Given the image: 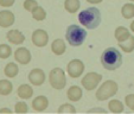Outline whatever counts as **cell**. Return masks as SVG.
Instances as JSON below:
<instances>
[{
  "instance_id": "d6986e66",
  "label": "cell",
  "mask_w": 134,
  "mask_h": 114,
  "mask_svg": "<svg viewBox=\"0 0 134 114\" xmlns=\"http://www.w3.org/2000/svg\"><path fill=\"white\" fill-rule=\"evenodd\" d=\"M81 7V1L80 0H64V8L68 13L74 14Z\"/></svg>"
},
{
  "instance_id": "e575fe53",
  "label": "cell",
  "mask_w": 134,
  "mask_h": 114,
  "mask_svg": "<svg viewBox=\"0 0 134 114\" xmlns=\"http://www.w3.org/2000/svg\"><path fill=\"white\" fill-rule=\"evenodd\" d=\"M129 1H134V0H129Z\"/></svg>"
},
{
  "instance_id": "cb8c5ba5",
  "label": "cell",
  "mask_w": 134,
  "mask_h": 114,
  "mask_svg": "<svg viewBox=\"0 0 134 114\" xmlns=\"http://www.w3.org/2000/svg\"><path fill=\"white\" fill-rule=\"evenodd\" d=\"M31 15H32V18L35 19V20L43 21V20H45V18H46V11L44 10L42 6L38 5L37 7H36L35 10L31 12Z\"/></svg>"
},
{
  "instance_id": "4fadbf2b",
  "label": "cell",
  "mask_w": 134,
  "mask_h": 114,
  "mask_svg": "<svg viewBox=\"0 0 134 114\" xmlns=\"http://www.w3.org/2000/svg\"><path fill=\"white\" fill-rule=\"evenodd\" d=\"M31 106H32L33 111L41 113V112H44L49 107V100H48V97L44 96V95H39V96L35 97V99L32 100Z\"/></svg>"
},
{
  "instance_id": "9a60e30c",
  "label": "cell",
  "mask_w": 134,
  "mask_h": 114,
  "mask_svg": "<svg viewBox=\"0 0 134 114\" xmlns=\"http://www.w3.org/2000/svg\"><path fill=\"white\" fill-rule=\"evenodd\" d=\"M51 51L55 53L56 56H62L65 53L66 51V44L64 42V39L57 38L51 43Z\"/></svg>"
},
{
  "instance_id": "44dd1931",
  "label": "cell",
  "mask_w": 134,
  "mask_h": 114,
  "mask_svg": "<svg viewBox=\"0 0 134 114\" xmlns=\"http://www.w3.org/2000/svg\"><path fill=\"white\" fill-rule=\"evenodd\" d=\"M13 90V84L10 80H0V95L3 96H7L12 93Z\"/></svg>"
},
{
  "instance_id": "d4e9b609",
  "label": "cell",
  "mask_w": 134,
  "mask_h": 114,
  "mask_svg": "<svg viewBox=\"0 0 134 114\" xmlns=\"http://www.w3.org/2000/svg\"><path fill=\"white\" fill-rule=\"evenodd\" d=\"M12 55V48L8 44H0V58L7 59Z\"/></svg>"
},
{
  "instance_id": "277c9868",
  "label": "cell",
  "mask_w": 134,
  "mask_h": 114,
  "mask_svg": "<svg viewBox=\"0 0 134 114\" xmlns=\"http://www.w3.org/2000/svg\"><path fill=\"white\" fill-rule=\"evenodd\" d=\"M118 90H119V86L116 82L114 80H107L97 88L95 96L99 101H106L113 97L114 95H116Z\"/></svg>"
},
{
  "instance_id": "603a6c76",
  "label": "cell",
  "mask_w": 134,
  "mask_h": 114,
  "mask_svg": "<svg viewBox=\"0 0 134 114\" xmlns=\"http://www.w3.org/2000/svg\"><path fill=\"white\" fill-rule=\"evenodd\" d=\"M121 14L125 19H132L134 17V4L127 3L121 7Z\"/></svg>"
},
{
  "instance_id": "8fae6325",
  "label": "cell",
  "mask_w": 134,
  "mask_h": 114,
  "mask_svg": "<svg viewBox=\"0 0 134 114\" xmlns=\"http://www.w3.org/2000/svg\"><path fill=\"white\" fill-rule=\"evenodd\" d=\"M15 21V15L12 11L4 10L0 11V28L7 29L14 24Z\"/></svg>"
},
{
  "instance_id": "83f0119b",
  "label": "cell",
  "mask_w": 134,
  "mask_h": 114,
  "mask_svg": "<svg viewBox=\"0 0 134 114\" xmlns=\"http://www.w3.org/2000/svg\"><path fill=\"white\" fill-rule=\"evenodd\" d=\"M23 6H24V8H25L26 11L32 12V11L38 6V3L36 1V0H25L24 4H23Z\"/></svg>"
},
{
  "instance_id": "d6a6232c",
  "label": "cell",
  "mask_w": 134,
  "mask_h": 114,
  "mask_svg": "<svg viewBox=\"0 0 134 114\" xmlns=\"http://www.w3.org/2000/svg\"><path fill=\"white\" fill-rule=\"evenodd\" d=\"M0 113H8L10 114V113H12V111H11L10 108H1L0 109Z\"/></svg>"
},
{
  "instance_id": "8992f818",
  "label": "cell",
  "mask_w": 134,
  "mask_h": 114,
  "mask_svg": "<svg viewBox=\"0 0 134 114\" xmlns=\"http://www.w3.org/2000/svg\"><path fill=\"white\" fill-rule=\"evenodd\" d=\"M102 81V75L95 71H89L86 75L82 77L81 80V84L86 90L91 91L95 88H97L100 84V82Z\"/></svg>"
},
{
  "instance_id": "6da1fadb",
  "label": "cell",
  "mask_w": 134,
  "mask_h": 114,
  "mask_svg": "<svg viewBox=\"0 0 134 114\" xmlns=\"http://www.w3.org/2000/svg\"><path fill=\"white\" fill-rule=\"evenodd\" d=\"M100 61H101L102 67H103L106 70L114 71L122 66V63H124V57H122V53L120 52L118 49L110 46V48H107L106 50L101 53Z\"/></svg>"
},
{
  "instance_id": "7c38bea8",
  "label": "cell",
  "mask_w": 134,
  "mask_h": 114,
  "mask_svg": "<svg viewBox=\"0 0 134 114\" xmlns=\"http://www.w3.org/2000/svg\"><path fill=\"white\" fill-rule=\"evenodd\" d=\"M6 39H7L11 44L20 45V44H23L24 42H25V36H24V33L21 32V31L14 29V30L7 31V33H6Z\"/></svg>"
},
{
  "instance_id": "3957f363",
  "label": "cell",
  "mask_w": 134,
  "mask_h": 114,
  "mask_svg": "<svg viewBox=\"0 0 134 114\" xmlns=\"http://www.w3.org/2000/svg\"><path fill=\"white\" fill-rule=\"evenodd\" d=\"M88 32L82 26L71 24L65 31V39L71 46H81L84 43Z\"/></svg>"
},
{
  "instance_id": "4dcf8cb0",
  "label": "cell",
  "mask_w": 134,
  "mask_h": 114,
  "mask_svg": "<svg viewBox=\"0 0 134 114\" xmlns=\"http://www.w3.org/2000/svg\"><path fill=\"white\" fill-rule=\"evenodd\" d=\"M88 113H107V109H104V108H99V107H96V108L89 109Z\"/></svg>"
},
{
  "instance_id": "1f68e13d",
  "label": "cell",
  "mask_w": 134,
  "mask_h": 114,
  "mask_svg": "<svg viewBox=\"0 0 134 114\" xmlns=\"http://www.w3.org/2000/svg\"><path fill=\"white\" fill-rule=\"evenodd\" d=\"M86 1L89 4H93V5H97V4L102 3V0H86Z\"/></svg>"
},
{
  "instance_id": "ffe728a7",
  "label": "cell",
  "mask_w": 134,
  "mask_h": 114,
  "mask_svg": "<svg viewBox=\"0 0 134 114\" xmlns=\"http://www.w3.org/2000/svg\"><path fill=\"white\" fill-rule=\"evenodd\" d=\"M118 46L126 53L133 52L134 51V36L131 35V37H129L127 41L122 42V43H118Z\"/></svg>"
},
{
  "instance_id": "484cf974",
  "label": "cell",
  "mask_w": 134,
  "mask_h": 114,
  "mask_svg": "<svg viewBox=\"0 0 134 114\" xmlns=\"http://www.w3.org/2000/svg\"><path fill=\"white\" fill-rule=\"evenodd\" d=\"M14 112H15V113H18V114H25V113H27V112H29L27 104H26V102H24V101L17 102V104H15V106H14Z\"/></svg>"
},
{
  "instance_id": "30bf717a",
  "label": "cell",
  "mask_w": 134,
  "mask_h": 114,
  "mask_svg": "<svg viewBox=\"0 0 134 114\" xmlns=\"http://www.w3.org/2000/svg\"><path fill=\"white\" fill-rule=\"evenodd\" d=\"M14 59L21 66H26V64H29L31 62L32 56H31V52L27 48L20 46V48H18L14 51Z\"/></svg>"
},
{
  "instance_id": "5bb4252c",
  "label": "cell",
  "mask_w": 134,
  "mask_h": 114,
  "mask_svg": "<svg viewBox=\"0 0 134 114\" xmlns=\"http://www.w3.org/2000/svg\"><path fill=\"white\" fill-rule=\"evenodd\" d=\"M66 96L71 102H77L83 96V90L79 86H71L69 87L68 91H66Z\"/></svg>"
},
{
  "instance_id": "7a4b0ae2",
  "label": "cell",
  "mask_w": 134,
  "mask_h": 114,
  "mask_svg": "<svg viewBox=\"0 0 134 114\" xmlns=\"http://www.w3.org/2000/svg\"><path fill=\"white\" fill-rule=\"evenodd\" d=\"M79 21L86 29H96L101 24V12L95 6L88 7L79 13Z\"/></svg>"
},
{
  "instance_id": "7402d4cb",
  "label": "cell",
  "mask_w": 134,
  "mask_h": 114,
  "mask_svg": "<svg viewBox=\"0 0 134 114\" xmlns=\"http://www.w3.org/2000/svg\"><path fill=\"white\" fill-rule=\"evenodd\" d=\"M108 109H109V112H111V113H116L118 114V113H122V112H124L125 106H124V104H122L120 100L113 99V100L109 101Z\"/></svg>"
},
{
  "instance_id": "ba28073f",
  "label": "cell",
  "mask_w": 134,
  "mask_h": 114,
  "mask_svg": "<svg viewBox=\"0 0 134 114\" xmlns=\"http://www.w3.org/2000/svg\"><path fill=\"white\" fill-rule=\"evenodd\" d=\"M31 41H32L33 45L37 46V48H44L49 43V35L43 29H37L32 32Z\"/></svg>"
},
{
  "instance_id": "9c48e42d",
  "label": "cell",
  "mask_w": 134,
  "mask_h": 114,
  "mask_svg": "<svg viewBox=\"0 0 134 114\" xmlns=\"http://www.w3.org/2000/svg\"><path fill=\"white\" fill-rule=\"evenodd\" d=\"M29 82H30L32 86L35 87H39L42 84H44L46 80V75H45V71L43 69H39V68H35L29 73Z\"/></svg>"
},
{
  "instance_id": "52a82bcc",
  "label": "cell",
  "mask_w": 134,
  "mask_h": 114,
  "mask_svg": "<svg viewBox=\"0 0 134 114\" xmlns=\"http://www.w3.org/2000/svg\"><path fill=\"white\" fill-rule=\"evenodd\" d=\"M84 63L81 59H71L66 66V73L71 79H79L84 73Z\"/></svg>"
},
{
  "instance_id": "f546056e",
  "label": "cell",
  "mask_w": 134,
  "mask_h": 114,
  "mask_svg": "<svg viewBox=\"0 0 134 114\" xmlns=\"http://www.w3.org/2000/svg\"><path fill=\"white\" fill-rule=\"evenodd\" d=\"M14 3H15V0H0V6L7 8L14 5Z\"/></svg>"
},
{
  "instance_id": "f1b7e54d",
  "label": "cell",
  "mask_w": 134,
  "mask_h": 114,
  "mask_svg": "<svg viewBox=\"0 0 134 114\" xmlns=\"http://www.w3.org/2000/svg\"><path fill=\"white\" fill-rule=\"evenodd\" d=\"M125 105L134 112V94H128L125 96Z\"/></svg>"
},
{
  "instance_id": "5b68a950",
  "label": "cell",
  "mask_w": 134,
  "mask_h": 114,
  "mask_svg": "<svg viewBox=\"0 0 134 114\" xmlns=\"http://www.w3.org/2000/svg\"><path fill=\"white\" fill-rule=\"evenodd\" d=\"M49 83L53 89L62 90L66 87V75L62 68H53L49 74Z\"/></svg>"
},
{
  "instance_id": "4316f807",
  "label": "cell",
  "mask_w": 134,
  "mask_h": 114,
  "mask_svg": "<svg viewBox=\"0 0 134 114\" xmlns=\"http://www.w3.org/2000/svg\"><path fill=\"white\" fill-rule=\"evenodd\" d=\"M59 114H63V113H76V108L72 106L71 104H63L58 107L57 109Z\"/></svg>"
},
{
  "instance_id": "e0dca14e",
  "label": "cell",
  "mask_w": 134,
  "mask_h": 114,
  "mask_svg": "<svg viewBox=\"0 0 134 114\" xmlns=\"http://www.w3.org/2000/svg\"><path fill=\"white\" fill-rule=\"evenodd\" d=\"M114 37L118 41V43H122V42L127 41L129 37H131V32L125 26H118L115 29V32H114Z\"/></svg>"
},
{
  "instance_id": "2e32d148",
  "label": "cell",
  "mask_w": 134,
  "mask_h": 114,
  "mask_svg": "<svg viewBox=\"0 0 134 114\" xmlns=\"http://www.w3.org/2000/svg\"><path fill=\"white\" fill-rule=\"evenodd\" d=\"M17 95L23 100L31 99L33 96V88L27 83H23L18 87L17 89Z\"/></svg>"
},
{
  "instance_id": "836d02e7",
  "label": "cell",
  "mask_w": 134,
  "mask_h": 114,
  "mask_svg": "<svg viewBox=\"0 0 134 114\" xmlns=\"http://www.w3.org/2000/svg\"><path fill=\"white\" fill-rule=\"evenodd\" d=\"M129 29H131V31L134 33V20L131 23V25H129Z\"/></svg>"
},
{
  "instance_id": "ac0fdd59",
  "label": "cell",
  "mask_w": 134,
  "mask_h": 114,
  "mask_svg": "<svg viewBox=\"0 0 134 114\" xmlns=\"http://www.w3.org/2000/svg\"><path fill=\"white\" fill-rule=\"evenodd\" d=\"M4 74H5L6 77H10V79H14L17 77V75L19 74V67L17 63L14 62H10L5 66L4 68Z\"/></svg>"
}]
</instances>
